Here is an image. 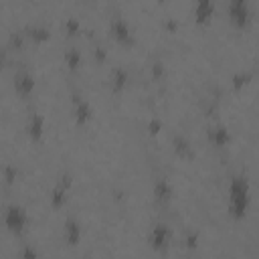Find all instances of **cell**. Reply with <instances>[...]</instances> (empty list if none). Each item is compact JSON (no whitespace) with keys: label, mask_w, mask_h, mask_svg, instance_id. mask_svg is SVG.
Here are the masks:
<instances>
[{"label":"cell","mask_w":259,"mask_h":259,"mask_svg":"<svg viewBox=\"0 0 259 259\" xmlns=\"http://www.w3.org/2000/svg\"><path fill=\"white\" fill-rule=\"evenodd\" d=\"M251 202V186L247 176H233L229 182V214L233 219H243Z\"/></svg>","instance_id":"cell-1"},{"label":"cell","mask_w":259,"mask_h":259,"mask_svg":"<svg viewBox=\"0 0 259 259\" xmlns=\"http://www.w3.org/2000/svg\"><path fill=\"white\" fill-rule=\"evenodd\" d=\"M2 219H4L6 229L10 233H16V235H20L24 231L26 223H28V214H26L24 206H20V204H8L4 208V217Z\"/></svg>","instance_id":"cell-2"},{"label":"cell","mask_w":259,"mask_h":259,"mask_svg":"<svg viewBox=\"0 0 259 259\" xmlns=\"http://www.w3.org/2000/svg\"><path fill=\"white\" fill-rule=\"evenodd\" d=\"M229 18L233 24L237 26H247V22L251 20V10H249V2L247 0H231L229 2Z\"/></svg>","instance_id":"cell-3"},{"label":"cell","mask_w":259,"mask_h":259,"mask_svg":"<svg viewBox=\"0 0 259 259\" xmlns=\"http://www.w3.org/2000/svg\"><path fill=\"white\" fill-rule=\"evenodd\" d=\"M148 243L154 251H166L170 245V229L164 223H156L148 235Z\"/></svg>","instance_id":"cell-4"},{"label":"cell","mask_w":259,"mask_h":259,"mask_svg":"<svg viewBox=\"0 0 259 259\" xmlns=\"http://www.w3.org/2000/svg\"><path fill=\"white\" fill-rule=\"evenodd\" d=\"M109 30H111V34L117 42H121V45H132L134 42V30H132V26L127 24L125 18L113 16L111 24H109Z\"/></svg>","instance_id":"cell-5"},{"label":"cell","mask_w":259,"mask_h":259,"mask_svg":"<svg viewBox=\"0 0 259 259\" xmlns=\"http://www.w3.org/2000/svg\"><path fill=\"white\" fill-rule=\"evenodd\" d=\"M69 186H71V178H69V176H63V178L59 180V184L53 188V192H51V206H53V208H61V206L67 202Z\"/></svg>","instance_id":"cell-6"},{"label":"cell","mask_w":259,"mask_h":259,"mask_svg":"<svg viewBox=\"0 0 259 259\" xmlns=\"http://www.w3.org/2000/svg\"><path fill=\"white\" fill-rule=\"evenodd\" d=\"M34 89V77L28 71H18L14 75V91L22 97H28Z\"/></svg>","instance_id":"cell-7"},{"label":"cell","mask_w":259,"mask_h":259,"mask_svg":"<svg viewBox=\"0 0 259 259\" xmlns=\"http://www.w3.org/2000/svg\"><path fill=\"white\" fill-rule=\"evenodd\" d=\"M172 194H174V190H172L170 180H168L166 176L156 178V182H154V198H156L160 204H168V202L172 200Z\"/></svg>","instance_id":"cell-8"},{"label":"cell","mask_w":259,"mask_h":259,"mask_svg":"<svg viewBox=\"0 0 259 259\" xmlns=\"http://www.w3.org/2000/svg\"><path fill=\"white\" fill-rule=\"evenodd\" d=\"M63 239H65V243L67 245H71V247H75L79 241H81V225L77 223V219H67L65 223H63Z\"/></svg>","instance_id":"cell-9"},{"label":"cell","mask_w":259,"mask_h":259,"mask_svg":"<svg viewBox=\"0 0 259 259\" xmlns=\"http://www.w3.org/2000/svg\"><path fill=\"white\" fill-rule=\"evenodd\" d=\"M75 121L79 123V125H85L89 119H91V115H93V109H91V103L85 99V97H79V95H75Z\"/></svg>","instance_id":"cell-10"},{"label":"cell","mask_w":259,"mask_h":259,"mask_svg":"<svg viewBox=\"0 0 259 259\" xmlns=\"http://www.w3.org/2000/svg\"><path fill=\"white\" fill-rule=\"evenodd\" d=\"M26 134L32 142H38L45 134V117L40 113H30L28 123H26Z\"/></svg>","instance_id":"cell-11"},{"label":"cell","mask_w":259,"mask_h":259,"mask_svg":"<svg viewBox=\"0 0 259 259\" xmlns=\"http://www.w3.org/2000/svg\"><path fill=\"white\" fill-rule=\"evenodd\" d=\"M206 138H208V142H210L212 146L223 148V146L229 144L231 134H229V130H227L225 125H210L208 132H206Z\"/></svg>","instance_id":"cell-12"},{"label":"cell","mask_w":259,"mask_h":259,"mask_svg":"<svg viewBox=\"0 0 259 259\" xmlns=\"http://www.w3.org/2000/svg\"><path fill=\"white\" fill-rule=\"evenodd\" d=\"M212 12H214V4L210 0H198L196 6H194V20L198 24H204V22L210 20Z\"/></svg>","instance_id":"cell-13"},{"label":"cell","mask_w":259,"mask_h":259,"mask_svg":"<svg viewBox=\"0 0 259 259\" xmlns=\"http://www.w3.org/2000/svg\"><path fill=\"white\" fill-rule=\"evenodd\" d=\"M127 81H130V75H127V71L125 69H121V67H115L113 71H111V75H109V85H111V91H121L125 85H127Z\"/></svg>","instance_id":"cell-14"},{"label":"cell","mask_w":259,"mask_h":259,"mask_svg":"<svg viewBox=\"0 0 259 259\" xmlns=\"http://www.w3.org/2000/svg\"><path fill=\"white\" fill-rule=\"evenodd\" d=\"M30 40H34V42H45V40H49V36H51V30L45 26V24H30V26H26V32H24Z\"/></svg>","instance_id":"cell-15"},{"label":"cell","mask_w":259,"mask_h":259,"mask_svg":"<svg viewBox=\"0 0 259 259\" xmlns=\"http://www.w3.org/2000/svg\"><path fill=\"white\" fill-rule=\"evenodd\" d=\"M81 63H83V57H81V53H79L75 47H71V49L65 51V65H67L71 71H77V69L81 67Z\"/></svg>","instance_id":"cell-16"},{"label":"cell","mask_w":259,"mask_h":259,"mask_svg":"<svg viewBox=\"0 0 259 259\" xmlns=\"http://www.w3.org/2000/svg\"><path fill=\"white\" fill-rule=\"evenodd\" d=\"M172 144H174L176 154H180V156H190V154H192V150H190V142H188L184 136H174Z\"/></svg>","instance_id":"cell-17"},{"label":"cell","mask_w":259,"mask_h":259,"mask_svg":"<svg viewBox=\"0 0 259 259\" xmlns=\"http://www.w3.org/2000/svg\"><path fill=\"white\" fill-rule=\"evenodd\" d=\"M251 77H253V73H249V71H245V73H239V75H235V77H233V87H235V89H239V87L247 85V83L251 81Z\"/></svg>","instance_id":"cell-18"},{"label":"cell","mask_w":259,"mask_h":259,"mask_svg":"<svg viewBox=\"0 0 259 259\" xmlns=\"http://www.w3.org/2000/svg\"><path fill=\"white\" fill-rule=\"evenodd\" d=\"M65 30H67L69 34H77V32L81 30V22H79L75 16H69V18L65 20Z\"/></svg>","instance_id":"cell-19"},{"label":"cell","mask_w":259,"mask_h":259,"mask_svg":"<svg viewBox=\"0 0 259 259\" xmlns=\"http://www.w3.org/2000/svg\"><path fill=\"white\" fill-rule=\"evenodd\" d=\"M18 259H38V251L32 245H24L20 255H18Z\"/></svg>","instance_id":"cell-20"},{"label":"cell","mask_w":259,"mask_h":259,"mask_svg":"<svg viewBox=\"0 0 259 259\" xmlns=\"http://www.w3.org/2000/svg\"><path fill=\"white\" fill-rule=\"evenodd\" d=\"M160 130H162V121H160V119H152V121L148 123V132H150L152 136H154V134H158Z\"/></svg>","instance_id":"cell-21"},{"label":"cell","mask_w":259,"mask_h":259,"mask_svg":"<svg viewBox=\"0 0 259 259\" xmlns=\"http://www.w3.org/2000/svg\"><path fill=\"white\" fill-rule=\"evenodd\" d=\"M162 73H164V65H162V63H154V75L160 77Z\"/></svg>","instance_id":"cell-22"},{"label":"cell","mask_w":259,"mask_h":259,"mask_svg":"<svg viewBox=\"0 0 259 259\" xmlns=\"http://www.w3.org/2000/svg\"><path fill=\"white\" fill-rule=\"evenodd\" d=\"M95 57H99V61H103V59H105V51H103V49L99 47V49L95 51Z\"/></svg>","instance_id":"cell-23"},{"label":"cell","mask_w":259,"mask_h":259,"mask_svg":"<svg viewBox=\"0 0 259 259\" xmlns=\"http://www.w3.org/2000/svg\"><path fill=\"white\" fill-rule=\"evenodd\" d=\"M4 57H6V55H4V49H2V45H0V67H2V63H4Z\"/></svg>","instance_id":"cell-24"}]
</instances>
